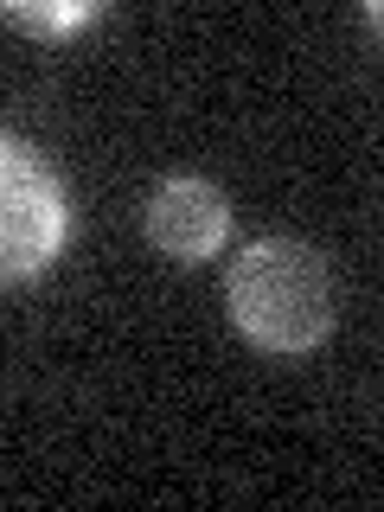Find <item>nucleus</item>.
I'll return each instance as SVG.
<instances>
[{"label": "nucleus", "mask_w": 384, "mask_h": 512, "mask_svg": "<svg viewBox=\"0 0 384 512\" xmlns=\"http://www.w3.org/2000/svg\"><path fill=\"white\" fill-rule=\"evenodd\" d=\"M64 186L26 141L0 135V282H26L64 250Z\"/></svg>", "instance_id": "obj_2"}, {"label": "nucleus", "mask_w": 384, "mask_h": 512, "mask_svg": "<svg viewBox=\"0 0 384 512\" xmlns=\"http://www.w3.org/2000/svg\"><path fill=\"white\" fill-rule=\"evenodd\" d=\"M148 237L173 263H205V256H218L224 237H231V205H224V192L212 180L173 173L148 199Z\"/></svg>", "instance_id": "obj_3"}, {"label": "nucleus", "mask_w": 384, "mask_h": 512, "mask_svg": "<svg viewBox=\"0 0 384 512\" xmlns=\"http://www.w3.org/2000/svg\"><path fill=\"white\" fill-rule=\"evenodd\" d=\"M224 301H231V320L250 346L263 352H314L333 333V276L327 256L295 244V237H263L231 263L224 276Z\"/></svg>", "instance_id": "obj_1"}, {"label": "nucleus", "mask_w": 384, "mask_h": 512, "mask_svg": "<svg viewBox=\"0 0 384 512\" xmlns=\"http://www.w3.org/2000/svg\"><path fill=\"white\" fill-rule=\"evenodd\" d=\"M7 20L20 32H39V39H64L84 20H96V0H64V7H7Z\"/></svg>", "instance_id": "obj_4"}]
</instances>
